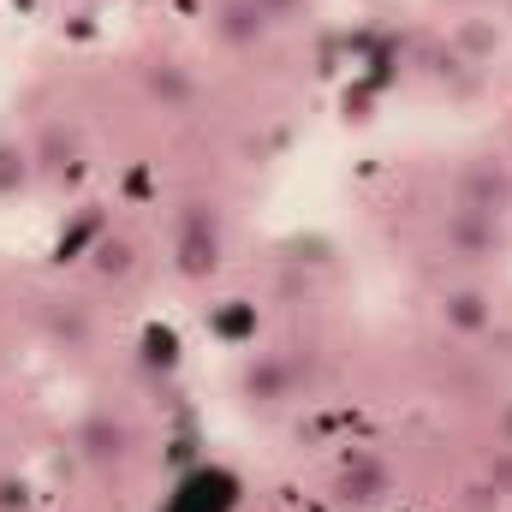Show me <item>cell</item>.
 Listing matches in <instances>:
<instances>
[{
  "label": "cell",
  "instance_id": "cell-1",
  "mask_svg": "<svg viewBox=\"0 0 512 512\" xmlns=\"http://www.w3.org/2000/svg\"><path fill=\"white\" fill-rule=\"evenodd\" d=\"M441 316H447V328H459V334H483V328L495 322V310H489L483 292H447Z\"/></svg>",
  "mask_w": 512,
  "mask_h": 512
},
{
  "label": "cell",
  "instance_id": "cell-2",
  "mask_svg": "<svg viewBox=\"0 0 512 512\" xmlns=\"http://www.w3.org/2000/svg\"><path fill=\"white\" fill-rule=\"evenodd\" d=\"M78 441H84V459H96V465H108V459H120V447H126V429H120L114 417H90Z\"/></svg>",
  "mask_w": 512,
  "mask_h": 512
},
{
  "label": "cell",
  "instance_id": "cell-3",
  "mask_svg": "<svg viewBox=\"0 0 512 512\" xmlns=\"http://www.w3.org/2000/svg\"><path fill=\"white\" fill-rule=\"evenodd\" d=\"M30 173H36V149H24V143H0V197L24 191Z\"/></svg>",
  "mask_w": 512,
  "mask_h": 512
},
{
  "label": "cell",
  "instance_id": "cell-4",
  "mask_svg": "<svg viewBox=\"0 0 512 512\" xmlns=\"http://www.w3.org/2000/svg\"><path fill=\"white\" fill-rule=\"evenodd\" d=\"M179 251H185V274H203V268H215V227H209V221L197 215Z\"/></svg>",
  "mask_w": 512,
  "mask_h": 512
},
{
  "label": "cell",
  "instance_id": "cell-5",
  "mask_svg": "<svg viewBox=\"0 0 512 512\" xmlns=\"http://www.w3.org/2000/svg\"><path fill=\"white\" fill-rule=\"evenodd\" d=\"M262 0H239V6H227V18H221V36L227 42H251V36H262Z\"/></svg>",
  "mask_w": 512,
  "mask_h": 512
},
{
  "label": "cell",
  "instance_id": "cell-6",
  "mask_svg": "<svg viewBox=\"0 0 512 512\" xmlns=\"http://www.w3.org/2000/svg\"><path fill=\"white\" fill-rule=\"evenodd\" d=\"M382 489H387L382 471H358V477H346V501H352V507H376Z\"/></svg>",
  "mask_w": 512,
  "mask_h": 512
},
{
  "label": "cell",
  "instance_id": "cell-7",
  "mask_svg": "<svg viewBox=\"0 0 512 512\" xmlns=\"http://www.w3.org/2000/svg\"><path fill=\"white\" fill-rule=\"evenodd\" d=\"M149 90H155V96H167L173 108H179V102H191V78H185L179 66H161V72L149 78Z\"/></svg>",
  "mask_w": 512,
  "mask_h": 512
},
{
  "label": "cell",
  "instance_id": "cell-8",
  "mask_svg": "<svg viewBox=\"0 0 512 512\" xmlns=\"http://www.w3.org/2000/svg\"><path fill=\"white\" fill-rule=\"evenodd\" d=\"M102 268L126 274V268H131V245H108V251H102Z\"/></svg>",
  "mask_w": 512,
  "mask_h": 512
},
{
  "label": "cell",
  "instance_id": "cell-9",
  "mask_svg": "<svg viewBox=\"0 0 512 512\" xmlns=\"http://www.w3.org/2000/svg\"><path fill=\"white\" fill-rule=\"evenodd\" d=\"M24 507V483H0V512Z\"/></svg>",
  "mask_w": 512,
  "mask_h": 512
},
{
  "label": "cell",
  "instance_id": "cell-10",
  "mask_svg": "<svg viewBox=\"0 0 512 512\" xmlns=\"http://www.w3.org/2000/svg\"><path fill=\"white\" fill-rule=\"evenodd\" d=\"M465 42H471V48L483 54V48H495V30H483V24H471V30H465Z\"/></svg>",
  "mask_w": 512,
  "mask_h": 512
}]
</instances>
